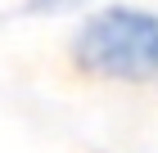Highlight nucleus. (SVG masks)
Instances as JSON below:
<instances>
[{"instance_id": "1", "label": "nucleus", "mask_w": 158, "mask_h": 153, "mask_svg": "<svg viewBox=\"0 0 158 153\" xmlns=\"http://www.w3.org/2000/svg\"><path fill=\"white\" fill-rule=\"evenodd\" d=\"M77 63L118 81H158V18L131 5L90 14L73 36Z\"/></svg>"}, {"instance_id": "2", "label": "nucleus", "mask_w": 158, "mask_h": 153, "mask_svg": "<svg viewBox=\"0 0 158 153\" xmlns=\"http://www.w3.org/2000/svg\"><path fill=\"white\" fill-rule=\"evenodd\" d=\"M77 0H27V9L36 14V9H45V14H59V9H73Z\"/></svg>"}]
</instances>
